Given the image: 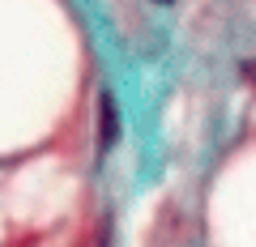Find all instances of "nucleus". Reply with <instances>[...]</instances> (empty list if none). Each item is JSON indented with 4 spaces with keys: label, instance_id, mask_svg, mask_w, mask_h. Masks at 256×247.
I'll return each mask as SVG.
<instances>
[{
    "label": "nucleus",
    "instance_id": "obj_1",
    "mask_svg": "<svg viewBox=\"0 0 256 247\" xmlns=\"http://www.w3.org/2000/svg\"><path fill=\"white\" fill-rule=\"evenodd\" d=\"M120 137V111H116V98L102 94L98 98V154H107Z\"/></svg>",
    "mask_w": 256,
    "mask_h": 247
},
{
    "label": "nucleus",
    "instance_id": "obj_2",
    "mask_svg": "<svg viewBox=\"0 0 256 247\" xmlns=\"http://www.w3.org/2000/svg\"><path fill=\"white\" fill-rule=\"evenodd\" d=\"M158 4H171V0H158Z\"/></svg>",
    "mask_w": 256,
    "mask_h": 247
}]
</instances>
